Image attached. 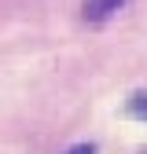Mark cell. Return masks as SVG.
I'll return each mask as SVG.
<instances>
[{"label":"cell","instance_id":"obj_1","mask_svg":"<svg viewBox=\"0 0 147 154\" xmlns=\"http://www.w3.org/2000/svg\"><path fill=\"white\" fill-rule=\"evenodd\" d=\"M129 0H85V22H107V18H114Z\"/></svg>","mask_w":147,"mask_h":154},{"label":"cell","instance_id":"obj_2","mask_svg":"<svg viewBox=\"0 0 147 154\" xmlns=\"http://www.w3.org/2000/svg\"><path fill=\"white\" fill-rule=\"evenodd\" d=\"M129 114H133V118H140V121H147V88L133 92V99H129Z\"/></svg>","mask_w":147,"mask_h":154},{"label":"cell","instance_id":"obj_3","mask_svg":"<svg viewBox=\"0 0 147 154\" xmlns=\"http://www.w3.org/2000/svg\"><path fill=\"white\" fill-rule=\"evenodd\" d=\"M66 154H96V143H77V147H70Z\"/></svg>","mask_w":147,"mask_h":154}]
</instances>
